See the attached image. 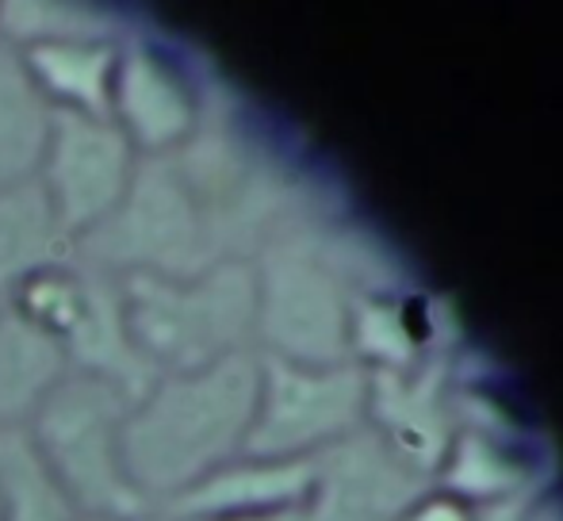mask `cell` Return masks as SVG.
<instances>
[{
	"mask_svg": "<svg viewBox=\"0 0 563 521\" xmlns=\"http://www.w3.org/2000/svg\"><path fill=\"white\" fill-rule=\"evenodd\" d=\"M77 521H165L162 514H139V518H77Z\"/></svg>",
	"mask_w": 563,
	"mask_h": 521,
	"instance_id": "14",
	"label": "cell"
},
{
	"mask_svg": "<svg viewBox=\"0 0 563 521\" xmlns=\"http://www.w3.org/2000/svg\"><path fill=\"white\" fill-rule=\"evenodd\" d=\"M69 373L66 350L0 303V430H23Z\"/></svg>",
	"mask_w": 563,
	"mask_h": 521,
	"instance_id": "8",
	"label": "cell"
},
{
	"mask_svg": "<svg viewBox=\"0 0 563 521\" xmlns=\"http://www.w3.org/2000/svg\"><path fill=\"white\" fill-rule=\"evenodd\" d=\"M139 162V149L112 120L69 112L51 115V134H46L35 185L43 188L54 223L69 246L97 231L123 203Z\"/></svg>",
	"mask_w": 563,
	"mask_h": 521,
	"instance_id": "6",
	"label": "cell"
},
{
	"mask_svg": "<svg viewBox=\"0 0 563 521\" xmlns=\"http://www.w3.org/2000/svg\"><path fill=\"white\" fill-rule=\"evenodd\" d=\"M131 402V395L115 384L69 373L23 425L35 453L81 518L157 514L126 479L123 425Z\"/></svg>",
	"mask_w": 563,
	"mask_h": 521,
	"instance_id": "3",
	"label": "cell"
},
{
	"mask_svg": "<svg viewBox=\"0 0 563 521\" xmlns=\"http://www.w3.org/2000/svg\"><path fill=\"white\" fill-rule=\"evenodd\" d=\"M418 353V350H415ZM395 380V376H391ZM368 418V414H364ZM361 425V422H356ZM330 456V453H327ZM322 468H327V461H322ZM322 484V476H319ZM319 484H314V491L307 495L303 502H296V507H280V510H253V514H208V518H185V521H307L311 518V507H314V495H319Z\"/></svg>",
	"mask_w": 563,
	"mask_h": 521,
	"instance_id": "13",
	"label": "cell"
},
{
	"mask_svg": "<svg viewBox=\"0 0 563 521\" xmlns=\"http://www.w3.org/2000/svg\"><path fill=\"white\" fill-rule=\"evenodd\" d=\"M66 257L69 242L62 239L35 180L0 192V303H8L31 273Z\"/></svg>",
	"mask_w": 563,
	"mask_h": 521,
	"instance_id": "10",
	"label": "cell"
},
{
	"mask_svg": "<svg viewBox=\"0 0 563 521\" xmlns=\"http://www.w3.org/2000/svg\"><path fill=\"white\" fill-rule=\"evenodd\" d=\"M211 66H196L185 51L126 27L119 38L112 108L108 120L126 134L139 157H165L180 149L200 128Z\"/></svg>",
	"mask_w": 563,
	"mask_h": 521,
	"instance_id": "5",
	"label": "cell"
},
{
	"mask_svg": "<svg viewBox=\"0 0 563 521\" xmlns=\"http://www.w3.org/2000/svg\"><path fill=\"white\" fill-rule=\"evenodd\" d=\"M119 307L150 373H192L257 342V268L230 257L196 276H123Z\"/></svg>",
	"mask_w": 563,
	"mask_h": 521,
	"instance_id": "2",
	"label": "cell"
},
{
	"mask_svg": "<svg viewBox=\"0 0 563 521\" xmlns=\"http://www.w3.org/2000/svg\"><path fill=\"white\" fill-rule=\"evenodd\" d=\"M131 20L69 0H0V38L15 51L58 38H123Z\"/></svg>",
	"mask_w": 563,
	"mask_h": 521,
	"instance_id": "12",
	"label": "cell"
},
{
	"mask_svg": "<svg viewBox=\"0 0 563 521\" xmlns=\"http://www.w3.org/2000/svg\"><path fill=\"white\" fill-rule=\"evenodd\" d=\"M119 38H58L23 46L20 62L51 112L108 120Z\"/></svg>",
	"mask_w": 563,
	"mask_h": 521,
	"instance_id": "7",
	"label": "cell"
},
{
	"mask_svg": "<svg viewBox=\"0 0 563 521\" xmlns=\"http://www.w3.org/2000/svg\"><path fill=\"white\" fill-rule=\"evenodd\" d=\"M77 507L35 453L27 430H0V521H77Z\"/></svg>",
	"mask_w": 563,
	"mask_h": 521,
	"instance_id": "11",
	"label": "cell"
},
{
	"mask_svg": "<svg viewBox=\"0 0 563 521\" xmlns=\"http://www.w3.org/2000/svg\"><path fill=\"white\" fill-rule=\"evenodd\" d=\"M69 257L112 280L123 276H196L230 260L211 239L203 211L169 157H142L123 203L85 239Z\"/></svg>",
	"mask_w": 563,
	"mask_h": 521,
	"instance_id": "4",
	"label": "cell"
},
{
	"mask_svg": "<svg viewBox=\"0 0 563 521\" xmlns=\"http://www.w3.org/2000/svg\"><path fill=\"white\" fill-rule=\"evenodd\" d=\"M51 115V104L23 69L20 51L0 38V192L35 180Z\"/></svg>",
	"mask_w": 563,
	"mask_h": 521,
	"instance_id": "9",
	"label": "cell"
},
{
	"mask_svg": "<svg viewBox=\"0 0 563 521\" xmlns=\"http://www.w3.org/2000/svg\"><path fill=\"white\" fill-rule=\"evenodd\" d=\"M261 361V345L253 342L208 368L157 376L131 402L123 464L150 510H165L245 448L257 414Z\"/></svg>",
	"mask_w": 563,
	"mask_h": 521,
	"instance_id": "1",
	"label": "cell"
}]
</instances>
